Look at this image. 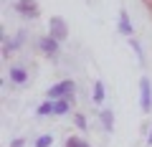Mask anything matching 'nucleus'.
<instances>
[{
  "instance_id": "nucleus-3",
  "label": "nucleus",
  "mask_w": 152,
  "mask_h": 147,
  "mask_svg": "<svg viewBox=\"0 0 152 147\" xmlns=\"http://www.w3.org/2000/svg\"><path fill=\"white\" fill-rule=\"evenodd\" d=\"M38 46H41V51L48 53V56L58 51V43H56V38H51V36H48V38H41V43H38Z\"/></svg>"
},
{
  "instance_id": "nucleus-10",
  "label": "nucleus",
  "mask_w": 152,
  "mask_h": 147,
  "mask_svg": "<svg viewBox=\"0 0 152 147\" xmlns=\"http://www.w3.org/2000/svg\"><path fill=\"white\" fill-rule=\"evenodd\" d=\"M51 142H53V137H51V135H43V137H38V140H36V147H48Z\"/></svg>"
},
{
  "instance_id": "nucleus-12",
  "label": "nucleus",
  "mask_w": 152,
  "mask_h": 147,
  "mask_svg": "<svg viewBox=\"0 0 152 147\" xmlns=\"http://www.w3.org/2000/svg\"><path fill=\"white\" fill-rule=\"evenodd\" d=\"M66 147H89L86 142H81V140H69L66 142Z\"/></svg>"
},
{
  "instance_id": "nucleus-4",
  "label": "nucleus",
  "mask_w": 152,
  "mask_h": 147,
  "mask_svg": "<svg viewBox=\"0 0 152 147\" xmlns=\"http://www.w3.org/2000/svg\"><path fill=\"white\" fill-rule=\"evenodd\" d=\"M142 109H145V112H150V81H147V79H142Z\"/></svg>"
},
{
  "instance_id": "nucleus-9",
  "label": "nucleus",
  "mask_w": 152,
  "mask_h": 147,
  "mask_svg": "<svg viewBox=\"0 0 152 147\" xmlns=\"http://www.w3.org/2000/svg\"><path fill=\"white\" fill-rule=\"evenodd\" d=\"M104 99V84L96 81V86H94V102H102Z\"/></svg>"
},
{
  "instance_id": "nucleus-13",
  "label": "nucleus",
  "mask_w": 152,
  "mask_h": 147,
  "mask_svg": "<svg viewBox=\"0 0 152 147\" xmlns=\"http://www.w3.org/2000/svg\"><path fill=\"white\" fill-rule=\"evenodd\" d=\"M147 142H150V145H152V132H150V137H147Z\"/></svg>"
},
{
  "instance_id": "nucleus-5",
  "label": "nucleus",
  "mask_w": 152,
  "mask_h": 147,
  "mask_svg": "<svg viewBox=\"0 0 152 147\" xmlns=\"http://www.w3.org/2000/svg\"><path fill=\"white\" fill-rule=\"evenodd\" d=\"M10 79L15 84H23L28 79V74H26V69H20V66H13V69H10Z\"/></svg>"
},
{
  "instance_id": "nucleus-2",
  "label": "nucleus",
  "mask_w": 152,
  "mask_h": 147,
  "mask_svg": "<svg viewBox=\"0 0 152 147\" xmlns=\"http://www.w3.org/2000/svg\"><path fill=\"white\" fill-rule=\"evenodd\" d=\"M48 31H51V38H56V41H64L66 38V23L61 20V18H51V23H48Z\"/></svg>"
},
{
  "instance_id": "nucleus-8",
  "label": "nucleus",
  "mask_w": 152,
  "mask_h": 147,
  "mask_svg": "<svg viewBox=\"0 0 152 147\" xmlns=\"http://www.w3.org/2000/svg\"><path fill=\"white\" fill-rule=\"evenodd\" d=\"M102 122H104V129H112V127H114V117H112V112H102Z\"/></svg>"
},
{
  "instance_id": "nucleus-1",
  "label": "nucleus",
  "mask_w": 152,
  "mask_h": 147,
  "mask_svg": "<svg viewBox=\"0 0 152 147\" xmlns=\"http://www.w3.org/2000/svg\"><path fill=\"white\" fill-rule=\"evenodd\" d=\"M74 81H61L56 84V86H51L48 91V99H61V97H69V94H74Z\"/></svg>"
},
{
  "instance_id": "nucleus-6",
  "label": "nucleus",
  "mask_w": 152,
  "mask_h": 147,
  "mask_svg": "<svg viewBox=\"0 0 152 147\" xmlns=\"http://www.w3.org/2000/svg\"><path fill=\"white\" fill-rule=\"evenodd\" d=\"M18 8H20L23 10V15H36V3H33V0H20V3H18Z\"/></svg>"
},
{
  "instance_id": "nucleus-11",
  "label": "nucleus",
  "mask_w": 152,
  "mask_h": 147,
  "mask_svg": "<svg viewBox=\"0 0 152 147\" xmlns=\"http://www.w3.org/2000/svg\"><path fill=\"white\" fill-rule=\"evenodd\" d=\"M119 26H122V33H132L129 20H127V15H124V13H122V23H119Z\"/></svg>"
},
{
  "instance_id": "nucleus-7",
  "label": "nucleus",
  "mask_w": 152,
  "mask_h": 147,
  "mask_svg": "<svg viewBox=\"0 0 152 147\" xmlns=\"http://www.w3.org/2000/svg\"><path fill=\"white\" fill-rule=\"evenodd\" d=\"M66 109H69L66 102H51V114H64Z\"/></svg>"
}]
</instances>
